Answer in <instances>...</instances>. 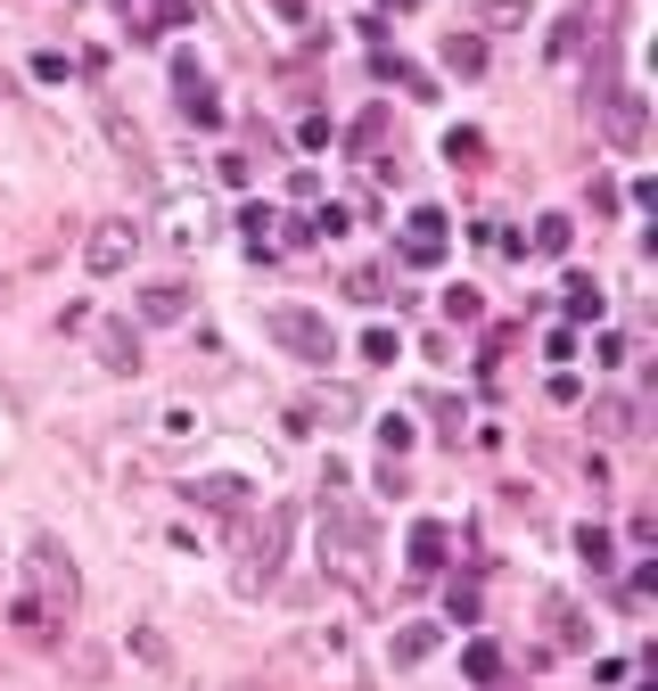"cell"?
<instances>
[{
	"label": "cell",
	"mask_w": 658,
	"mask_h": 691,
	"mask_svg": "<svg viewBox=\"0 0 658 691\" xmlns=\"http://www.w3.org/2000/svg\"><path fill=\"white\" fill-rule=\"evenodd\" d=\"M485 26H527V0H478Z\"/></svg>",
	"instance_id": "cell-26"
},
{
	"label": "cell",
	"mask_w": 658,
	"mask_h": 691,
	"mask_svg": "<svg viewBox=\"0 0 658 691\" xmlns=\"http://www.w3.org/2000/svg\"><path fill=\"white\" fill-rule=\"evenodd\" d=\"M189 502H198V511L239 519V511H256V486H247L239 470H206V477H189Z\"/></svg>",
	"instance_id": "cell-6"
},
{
	"label": "cell",
	"mask_w": 658,
	"mask_h": 691,
	"mask_svg": "<svg viewBox=\"0 0 658 691\" xmlns=\"http://www.w3.org/2000/svg\"><path fill=\"white\" fill-rule=\"evenodd\" d=\"M75 560H67V543L58 535H33L26 543V569H17V601H9V625L17 634H33V642H58L67 634V618H75Z\"/></svg>",
	"instance_id": "cell-1"
},
{
	"label": "cell",
	"mask_w": 658,
	"mask_h": 691,
	"mask_svg": "<svg viewBox=\"0 0 658 691\" xmlns=\"http://www.w3.org/2000/svg\"><path fill=\"white\" fill-rule=\"evenodd\" d=\"M403 264H444V215L436 206H412V215H403Z\"/></svg>",
	"instance_id": "cell-8"
},
{
	"label": "cell",
	"mask_w": 658,
	"mask_h": 691,
	"mask_svg": "<svg viewBox=\"0 0 658 691\" xmlns=\"http://www.w3.org/2000/svg\"><path fill=\"white\" fill-rule=\"evenodd\" d=\"M543 625H551V642H560V651H585L592 642V625H585V610L568 593H543Z\"/></svg>",
	"instance_id": "cell-10"
},
{
	"label": "cell",
	"mask_w": 658,
	"mask_h": 691,
	"mask_svg": "<svg viewBox=\"0 0 658 691\" xmlns=\"http://www.w3.org/2000/svg\"><path fill=\"white\" fill-rule=\"evenodd\" d=\"M536 256H568V215H543L536 223Z\"/></svg>",
	"instance_id": "cell-23"
},
{
	"label": "cell",
	"mask_w": 658,
	"mask_h": 691,
	"mask_svg": "<svg viewBox=\"0 0 658 691\" xmlns=\"http://www.w3.org/2000/svg\"><path fill=\"white\" fill-rule=\"evenodd\" d=\"M132 313H140V322H189V288L181 280H157V288L132 297Z\"/></svg>",
	"instance_id": "cell-12"
},
{
	"label": "cell",
	"mask_w": 658,
	"mask_h": 691,
	"mask_svg": "<svg viewBox=\"0 0 658 691\" xmlns=\"http://www.w3.org/2000/svg\"><path fill=\"white\" fill-rule=\"evenodd\" d=\"M577 552H585V569H592V576H601V569H609V560H618V543H609L601 527H585V535H577Z\"/></svg>",
	"instance_id": "cell-22"
},
{
	"label": "cell",
	"mask_w": 658,
	"mask_h": 691,
	"mask_svg": "<svg viewBox=\"0 0 658 691\" xmlns=\"http://www.w3.org/2000/svg\"><path fill=\"white\" fill-rule=\"evenodd\" d=\"M189 17H198V0H140L132 9V41L165 33V26H189Z\"/></svg>",
	"instance_id": "cell-13"
},
{
	"label": "cell",
	"mask_w": 658,
	"mask_h": 691,
	"mask_svg": "<svg viewBox=\"0 0 658 691\" xmlns=\"http://www.w3.org/2000/svg\"><path fill=\"white\" fill-rule=\"evenodd\" d=\"M601 132H609V149H642L650 99H642V91H609V99H601Z\"/></svg>",
	"instance_id": "cell-7"
},
{
	"label": "cell",
	"mask_w": 658,
	"mask_h": 691,
	"mask_svg": "<svg viewBox=\"0 0 658 691\" xmlns=\"http://www.w3.org/2000/svg\"><path fill=\"white\" fill-rule=\"evenodd\" d=\"M634 421H642V412H634L626 395H601V404H592V428L601 436H634Z\"/></svg>",
	"instance_id": "cell-19"
},
{
	"label": "cell",
	"mask_w": 658,
	"mask_h": 691,
	"mask_svg": "<svg viewBox=\"0 0 658 691\" xmlns=\"http://www.w3.org/2000/svg\"><path fill=\"white\" fill-rule=\"evenodd\" d=\"M568 313H577V322H601V288H592L585 272H577V280H568Z\"/></svg>",
	"instance_id": "cell-21"
},
{
	"label": "cell",
	"mask_w": 658,
	"mask_h": 691,
	"mask_svg": "<svg viewBox=\"0 0 658 691\" xmlns=\"http://www.w3.org/2000/svg\"><path fill=\"white\" fill-rule=\"evenodd\" d=\"M429 412H436V428H444V436H461V404H453V395H429Z\"/></svg>",
	"instance_id": "cell-30"
},
{
	"label": "cell",
	"mask_w": 658,
	"mask_h": 691,
	"mask_svg": "<svg viewBox=\"0 0 658 691\" xmlns=\"http://www.w3.org/2000/svg\"><path fill=\"white\" fill-rule=\"evenodd\" d=\"M313 535H322V576H337V584H354V593H363L371 569H379V527H371V511H363L346 486H330Z\"/></svg>",
	"instance_id": "cell-2"
},
{
	"label": "cell",
	"mask_w": 658,
	"mask_h": 691,
	"mask_svg": "<svg viewBox=\"0 0 658 691\" xmlns=\"http://www.w3.org/2000/svg\"><path fill=\"white\" fill-rule=\"evenodd\" d=\"M174 91H181V116L198 124V132H215V124H223V108H215V82L198 75V58H181V67H174Z\"/></svg>",
	"instance_id": "cell-9"
},
{
	"label": "cell",
	"mask_w": 658,
	"mask_h": 691,
	"mask_svg": "<svg viewBox=\"0 0 658 691\" xmlns=\"http://www.w3.org/2000/svg\"><path fill=\"white\" fill-rule=\"evenodd\" d=\"M239 230H247V247H256V256L281 247V215H272V206H239Z\"/></svg>",
	"instance_id": "cell-18"
},
{
	"label": "cell",
	"mask_w": 658,
	"mask_h": 691,
	"mask_svg": "<svg viewBox=\"0 0 658 691\" xmlns=\"http://www.w3.org/2000/svg\"><path fill=\"white\" fill-rule=\"evenodd\" d=\"M379 445H387V461L412 453V421H403V412H387V421H379Z\"/></svg>",
	"instance_id": "cell-24"
},
{
	"label": "cell",
	"mask_w": 658,
	"mask_h": 691,
	"mask_svg": "<svg viewBox=\"0 0 658 691\" xmlns=\"http://www.w3.org/2000/svg\"><path fill=\"white\" fill-rule=\"evenodd\" d=\"M444 543H453V535H444L436 519H420V527H412V543H403V560H412V576H436V569H444Z\"/></svg>",
	"instance_id": "cell-15"
},
{
	"label": "cell",
	"mask_w": 658,
	"mask_h": 691,
	"mask_svg": "<svg viewBox=\"0 0 658 691\" xmlns=\"http://www.w3.org/2000/svg\"><path fill=\"white\" fill-rule=\"evenodd\" d=\"M264 338L288 346L296 363H330V354H337V329H330L313 305H272V313H264Z\"/></svg>",
	"instance_id": "cell-4"
},
{
	"label": "cell",
	"mask_w": 658,
	"mask_h": 691,
	"mask_svg": "<svg viewBox=\"0 0 658 691\" xmlns=\"http://www.w3.org/2000/svg\"><path fill=\"white\" fill-rule=\"evenodd\" d=\"M395 354H403L395 329H363V363H395Z\"/></svg>",
	"instance_id": "cell-25"
},
{
	"label": "cell",
	"mask_w": 658,
	"mask_h": 691,
	"mask_svg": "<svg viewBox=\"0 0 658 691\" xmlns=\"http://www.w3.org/2000/svg\"><path fill=\"white\" fill-rule=\"evenodd\" d=\"M91 346H99V363H108V371H140V338L124 322H99V313H91Z\"/></svg>",
	"instance_id": "cell-11"
},
{
	"label": "cell",
	"mask_w": 658,
	"mask_h": 691,
	"mask_svg": "<svg viewBox=\"0 0 658 691\" xmlns=\"http://www.w3.org/2000/svg\"><path fill=\"white\" fill-rule=\"evenodd\" d=\"M157 223H165V239H174V247H198V239H206V206H198V198H165Z\"/></svg>",
	"instance_id": "cell-14"
},
{
	"label": "cell",
	"mask_w": 658,
	"mask_h": 691,
	"mask_svg": "<svg viewBox=\"0 0 658 691\" xmlns=\"http://www.w3.org/2000/svg\"><path fill=\"white\" fill-rule=\"evenodd\" d=\"M346 297H363V305L387 297V272H379V264H354V272H346Z\"/></svg>",
	"instance_id": "cell-20"
},
{
	"label": "cell",
	"mask_w": 658,
	"mask_h": 691,
	"mask_svg": "<svg viewBox=\"0 0 658 691\" xmlns=\"http://www.w3.org/2000/svg\"><path fill=\"white\" fill-rule=\"evenodd\" d=\"M296 149H330V116H305V124H296Z\"/></svg>",
	"instance_id": "cell-29"
},
{
	"label": "cell",
	"mask_w": 658,
	"mask_h": 691,
	"mask_svg": "<svg viewBox=\"0 0 658 691\" xmlns=\"http://www.w3.org/2000/svg\"><path fill=\"white\" fill-rule=\"evenodd\" d=\"M444 322H478V288H444Z\"/></svg>",
	"instance_id": "cell-28"
},
{
	"label": "cell",
	"mask_w": 658,
	"mask_h": 691,
	"mask_svg": "<svg viewBox=\"0 0 658 691\" xmlns=\"http://www.w3.org/2000/svg\"><path fill=\"white\" fill-rule=\"evenodd\" d=\"M288 527H296L288 502H281V511H264V527H247V543H239V593H264V584L281 576V560H288Z\"/></svg>",
	"instance_id": "cell-3"
},
{
	"label": "cell",
	"mask_w": 658,
	"mask_h": 691,
	"mask_svg": "<svg viewBox=\"0 0 658 691\" xmlns=\"http://www.w3.org/2000/svg\"><path fill=\"white\" fill-rule=\"evenodd\" d=\"M444 75L478 82V75H485V41H478V33H453V41H444Z\"/></svg>",
	"instance_id": "cell-17"
},
{
	"label": "cell",
	"mask_w": 658,
	"mask_h": 691,
	"mask_svg": "<svg viewBox=\"0 0 658 691\" xmlns=\"http://www.w3.org/2000/svg\"><path fill=\"white\" fill-rule=\"evenodd\" d=\"M436 625L429 618H412V625H395V667H420V659H436Z\"/></svg>",
	"instance_id": "cell-16"
},
{
	"label": "cell",
	"mask_w": 658,
	"mask_h": 691,
	"mask_svg": "<svg viewBox=\"0 0 658 691\" xmlns=\"http://www.w3.org/2000/svg\"><path fill=\"white\" fill-rule=\"evenodd\" d=\"M379 9H395V17H403V9H420V0H379Z\"/></svg>",
	"instance_id": "cell-32"
},
{
	"label": "cell",
	"mask_w": 658,
	"mask_h": 691,
	"mask_svg": "<svg viewBox=\"0 0 658 691\" xmlns=\"http://www.w3.org/2000/svg\"><path fill=\"white\" fill-rule=\"evenodd\" d=\"M132 256H140V223H124V215H108V223L91 230V239H82V264H91L99 280H116V272L132 264Z\"/></svg>",
	"instance_id": "cell-5"
},
{
	"label": "cell",
	"mask_w": 658,
	"mask_h": 691,
	"mask_svg": "<svg viewBox=\"0 0 658 691\" xmlns=\"http://www.w3.org/2000/svg\"><path fill=\"white\" fill-rule=\"evenodd\" d=\"M470 675H478V683L502 675V651H494V642H470Z\"/></svg>",
	"instance_id": "cell-27"
},
{
	"label": "cell",
	"mask_w": 658,
	"mask_h": 691,
	"mask_svg": "<svg viewBox=\"0 0 658 691\" xmlns=\"http://www.w3.org/2000/svg\"><path fill=\"white\" fill-rule=\"evenodd\" d=\"M132 651H140L148 667H165V659H174V651H165V634H148V625H140V634H132Z\"/></svg>",
	"instance_id": "cell-31"
}]
</instances>
